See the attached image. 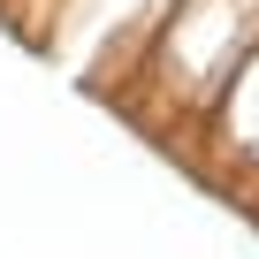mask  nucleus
I'll return each instance as SVG.
<instances>
[{"instance_id":"20e7f679","label":"nucleus","mask_w":259,"mask_h":259,"mask_svg":"<svg viewBox=\"0 0 259 259\" xmlns=\"http://www.w3.org/2000/svg\"><path fill=\"white\" fill-rule=\"evenodd\" d=\"M46 8H54V0H0V16L16 23V38H38V23H46Z\"/></svg>"},{"instance_id":"f03ea898","label":"nucleus","mask_w":259,"mask_h":259,"mask_svg":"<svg viewBox=\"0 0 259 259\" xmlns=\"http://www.w3.org/2000/svg\"><path fill=\"white\" fill-rule=\"evenodd\" d=\"M168 8H176V0H54L31 46H38L54 69H69L76 84H92V92L114 99Z\"/></svg>"},{"instance_id":"f257e3e1","label":"nucleus","mask_w":259,"mask_h":259,"mask_svg":"<svg viewBox=\"0 0 259 259\" xmlns=\"http://www.w3.org/2000/svg\"><path fill=\"white\" fill-rule=\"evenodd\" d=\"M251 46H259V0H176L145 38L138 69L122 76L114 107L153 138L191 145Z\"/></svg>"},{"instance_id":"7ed1b4c3","label":"nucleus","mask_w":259,"mask_h":259,"mask_svg":"<svg viewBox=\"0 0 259 259\" xmlns=\"http://www.w3.org/2000/svg\"><path fill=\"white\" fill-rule=\"evenodd\" d=\"M183 153H191V168L206 183H221L229 198L259 206V46L244 54V69L229 76V92L213 99V114L198 122V138Z\"/></svg>"}]
</instances>
